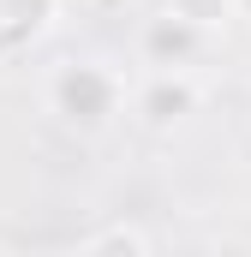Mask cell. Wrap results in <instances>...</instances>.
<instances>
[{"label":"cell","mask_w":251,"mask_h":257,"mask_svg":"<svg viewBox=\"0 0 251 257\" xmlns=\"http://www.w3.org/2000/svg\"><path fill=\"white\" fill-rule=\"evenodd\" d=\"M186 108H191V90H186V84H156V90H150V120H156V126L180 120Z\"/></svg>","instance_id":"1"},{"label":"cell","mask_w":251,"mask_h":257,"mask_svg":"<svg viewBox=\"0 0 251 257\" xmlns=\"http://www.w3.org/2000/svg\"><path fill=\"white\" fill-rule=\"evenodd\" d=\"M90 257H144V239H138L132 227H114V233H102V239L90 245Z\"/></svg>","instance_id":"2"},{"label":"cell","mask_w":251,"mask_h":257,"mask_svg":"<svg viewBox=\"0 0 251 257\" xmlns=\"http://www.w3.org/2000/svg\"><path fill=\"white\" fill-rule=\"evenodd\" d=\"M150 48L156 54H191V30L186 24H156L150 30Z\"/></svg>","instance_id":"3"},{"label":"cell","mask_w":251,"mask_h":257,"mask_svg":"<svg viewBox=\"0 0 251 257\" xmlns=\"http://www.w3.org/2000/svg\"><path fill=\"white\" fill-rule=\"evenodd\" d=\"M245 12H251V0H245Z\"/></svg>","instance_id":"4"}]
</instances>
